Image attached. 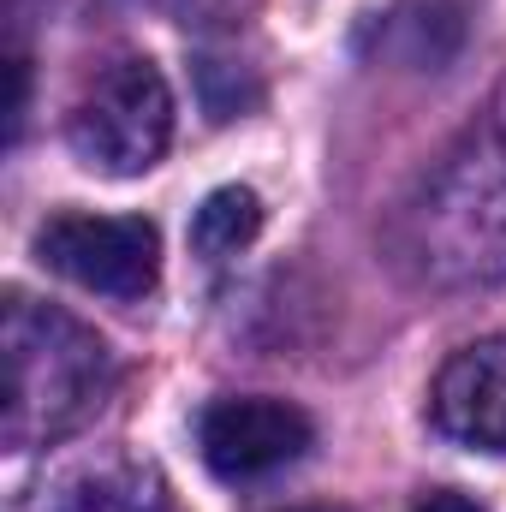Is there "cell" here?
<instances>
[{"mask_svg": "<svg viewBox=\"0 0 506 512\" xmlns=\"http://www.w3.org/2000/svg\"><path fill=\"white\" fill-rule=\"evenodd\" d=\"M0 358H6V405H0V435L6 447H48L72 435L84 417H96L102 393L114 387L108 346L72 322L54 304H36L24 292L6 298V328H0Z\"/></svg>", "mask_w": 506, "mask_h": 512, "instance_id": "obj_1", "label": "cell"}, {"mask_svg": "<svg viewBox=\"0 0 506 512\" xmlns=\"http://www.w3.org/2000/svg\"><path fill=\"white\" fill-rule=\"evenodd\" d=\"M66 143L90 173H108V179L149 173L173 143V90H167V78L149 60L108 66L84 90V102L72 108Z\"/></svg>", "mask_w": 506, "mask_h": 512, "instance_id": "obj_2", "label": "cell"}, {"mask_svg": "<svg viewBox=\"0 0 506 512\" xmlns=\"http://www.w3.org/2000/svg\"><path fill=\"white\" fill-rule=\"evenodd\" d=\"M36 262L84 292L143 298L161 280V233L143 215H54L36 227Z\"/></svg>", "mask_w": 506, "mask_h": 512, "instance_id": "obj_3", "label": "cell"}, {"mask_svg": "<svg viewBox=\"0 0 506 512\" xmlns=\"http://www.w3.org/2000/svg\"><path fill=\"white\" fill-rule=\"evenodd\" d=\"M316 441V423L286 399H215L197 417L203 465L227 483H256L280 465H298Z\"/></svg>", "mask_w": 506, "mask_h": 512, "instance_id": "obj_4", "label": "cell"}, {"mask_svg": "<svg viewBox=\"0 0 506 512\" xmlns=\"http://www.w3.org/2000/svg\"><path fill=\"white\" fill-rule=\"evenodd\" d=\"M429 417L447 441L477 447V453H506V334L471 340L453 352L435 376Z\"/></svg>", "mask_w": 506, "mask_h": 512, "instance_id": "obj_5", "label": "cell"}, {"mask_svg": "<svg viewBox=\"0 0 506 512\" xmlns=\"http://www.w3.org/2000/svg\"><path fill=\"white\" fill-rule=\"evenodd\" d=\"M36 512H173V501L149 465L108 459V465H84L60 477L54 489H42Z\"/></svg>", "mask_w": 506, "mask_h": 512, "instance_id": "obj_6", "label": "cell"}, {"mask_svg": "<svg viewBox=\"0 0 506 512\" xmlns=\"http://www.w3.org/2000/svg\"><path fill=\"white\" fill-rule=\"evenodd\" d=\"M262 233V197L251 185H221L197 203L191 215V245L197 256H233Z\"/></svg>", "mask_w": 506, "mask_h": 512, "instance_id": "obj_7", "label": "cell"}, {"mask_svg": "<svg viewBox=\"0 0 506 512\" xmlns=\"http://www.w3.org/2000/svg\"><path fill=\"white\" fill-rule=\"evenodd\" d=\"M411 512H483V507H477L471 495H459V489H435L429 501H417Z\"/></svg>", "mask_w": 506, "mask_h": 512, "instance_id": "obj_8", "label": "cell"}]
</instances>
